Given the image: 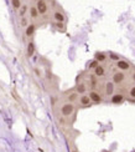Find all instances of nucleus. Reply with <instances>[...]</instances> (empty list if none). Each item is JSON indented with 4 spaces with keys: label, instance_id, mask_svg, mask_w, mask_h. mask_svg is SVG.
Wrapping results in <instances>:
<instances>
[{
    "label": "nucleus",
    "instance_id": "1",
    "mask_svg": "<svg viewBox=\"0 0 135 152\" xmlns=\"http://www.w3.org/2000/svg\"><path fill=\"white\" fill-rule=\"evenodd\" d=\"M73 111H75V106H73V104H71V102L64 104V105H62V107H61V113H62V116H64V117L71 116V115L73 113Z\"/></svg>",
    "mask_w": 135,
    "mask_h": 152
},
{
    "label": "nucleus",
    "instance_id": "2",
    "mask_svg": "<svg viewBox=\"0 0 135 152\" xmlns=\"http://www.w3.org/2000/svg\"><path fill=\"white\" fill-rule=\"evenodd\" d=\"M78 101H79V105L82 107H88V106H90V104H92V100H90L89 95H82Z\"/></svg>",
    "mask_w": 135,
    "mask_h": 152
},
{
    "label": "nucleus",
    "instance_id": "3",
    "mask_svg": "<svg viewBox=\"0 0 135 152\" xmlns=\"http://www.w3.org/2000/svg\"><path fill=\"white\" fill-rule=\"evenodd\" d=\"M36 8H37L40 14H46L47 13V5H46V3L44 0H39L36 3Z\"/></svg>",
    "mask_w": 135,
    "mask_h": 152
},
{
    "label": "nucleus",
    "instance_id": "4",
    "mask_svg": "<svg viewBox=\"0 0 135 152\" xmlns=\"http://www.w3.org/2000/svg\"><path fill=\"white\" fill-rule=\"evenodd\" d=\"M124 79H125V74L121 72V71H118L113 75V82L114 84H121L124 81Z\"/></svg>",
    "mask_w": 135,
    "mask_h": 152
},
{
    "label": "nucleus",
    "instance_id": "5",
    "mask_svg": "<svg viewBox=\"0 0 135 152\" xmlns=\"http://www.w3.org/2000/svg\"><path fill=\"white\" fill-rule=\"evenodd\" d=\"M117 66H118V69H119L120 71H126V70L130 69V64H129L128 61H125V60L117 61Z\"/></svg>",
    "mask_w": 135,
    "mask_h": 152
},
{
    "label": "nucleus",
    "instance_id": "6",
    "mask_svg": "<svg viewBox=\"0 0 135 152\" xmlns=\"http://www.w3.org/2000/svg\"><path fill=\"white\" fill-rule=\"evenodd\" d=\"M89 97H90V100H92V102H95V104L102 102V96L97 91H93V90H92V91L89 92Z\"/></svg>",
    "mask_w": 135,
    "mask_h": 152
},
{
    "label": "nucleus",
    "instance_id": "7",
    "mask_svg": "<svg viewBox=\"0 0 135 152\" xmlns=\"http://www.w3.org/2000/svg\"><path fill=\"white\" fill-rule=\"evenodd\" d=\"M114 82L113 81H108L107 84H105V93L108 95V96H110V95H113V92H114Z\"/></svg>",
    "mask_w": 135,
    "mask_h": 152
},
{
    "label": "nucleus",
    "instance_id": "8",
    "mask_svg": "<svg viewBox=\"0 0 135 152\" xmlns=\"http://www.w3.org/2000/svg\"><path fill=\"white\" fill-rule=\"evenodd\" d=\"M123 101H124V96L120 95V93H115V95H113L112 99H110V102H112V104H121Z\"/></svg>",
    "mask_w": 135,
    "mask_h": 152
},
{
    "label": "nucleus",
    "instance_id": "9",
    "mask_svg": "<svg viewBox=\"0 0 135 152\" xmlns=\"http://www.w3.org/2000/svg\"><path fill=\"white\" fill-rule=\"evenodd\" d=\"M105 74V70H104V67L103 66H98V67H95L94 69V75L97 76V77H102V76H104Z\"/></svg>",
    "mask_w": 135,
    "mask_h": 152
},
{
    "label": "nucleus",
    "instance_id": "10",
    "mask_svg": "<svg viewBox=\"0 0 135 152\" xmlns=\"http://www.w3.org/2000/svg\"><path fill=\"white\" fill-rule=\"evenodd\" d=\"M53 17L57 23H63L64 21V15L61 13V11H55L53 13Z\"/></svg>",
    "mask_w": 135,
    "mask_h": 152
},
{
    "label": "nucleus",
    "instance_id": "11",
    "mask_svg": "<svg viewBox=\"0 0 135 152\" xmlns=\"http://www.w3.org/2000/svg\"><path fill=\"white\" fill-rule=\"evenodd\" d=\"M86 90H87V87H86V85H84L83 82L78 84V85H77V87H76V92H78V93H82V95L86 92Z\"/></svg>",
    "mask_w": 135,
    "mask_h": 152
},
{
    "label": "nucleus",
    "instance_id": "12",
    "mask_svg": "<svg viewBox=\"0 0 135 152\" xmlns=\"http://www.w3.org/2000/svg\"><path fill=\"white\" fill-rule=\"evenodd\" d=\"M107 59V55L104 52H95V60L98 62H103Z\"/></svg>",
    "mask_w": 135,
    "mask_h": 152
},
{
    "label": "nucleus",
    "instance_id": "13",
    "mask_svg": "<svg viewBox=\"0 0 135 152\" xmlns=\"http://www.w3.org/2000/svg\"><path fill=\"white\" fill-rule=\"evenodd\" d=\"M35 54V45H33V43H29V45H27V56H32Z\"/></svg>",
    "mask_w": 135,
    "mask_h": 152
},
{
    "label": "nucleus",
    "instance_id": "14",
    "mask_svg": "<svg viewBox=\"0 0 135 152\" xmlns=\"http://www.w3.org/2000/svg\"><path fill=\"white\" fill-rule=\"evenodd\" d=\"M33 31H35V25H33V24H31V25H29V26L26 28L25 34H26V36H31V35L33 34Z\"/></svg>",
    "mask_w": 135,
    "mask_h": 152
},
{
    "label": "nucleus",
    "instance_id": "15",
    "mask_svg": "<svg viewBox=\"0 0 135 152\" xmlns=\"http://www.w3.org/2000/svg\"><path fill=\"white\" fill-rule=\"evenodd\" d=\"M39 10H37V8L36 6H31V9H30V15L31 17H37L39 16Z\"/></svg>",
    "mask_w": 135,
    "mask_h": 152
},
{
    "label": "nucleus",
    "instance_id": "16",
    "mask_svg": "<svg viewBox=\"0 0 135 152\" xmlns=\"http://www.w3.org/2000/svg\"><path fill=\"white\" fill-rule=\"evenodd\" d=\"M78 99V92H72L70 96H68V101L72 104V102H75L76 100Z\"/></svg>",
    "mask_w": 135,
    "mask_h": 152
},
{
    "label": "nucleus",
    "instance_id": "17",
    "mask_svg": "<svg viewBox=\"0 0 135 152\" xmlns=\"http://www.w3.org/2000/svg\"><path fill=\"white\" fill-rule=\"evenodd\" d=\"M11 4L15 9H20L21 8V1L20 0H11Z\"/></svg>",
    "mask_w": 135,
    "mask_h": 152
},
{
    "label": "nucleus",
    "instance_id": "18",
    "mask_svg": "<svg viewBox=\"0 0 135 152\" xmlns=\"http://www.w3.org/2000/svg\"><path fill=\"white\" fill-rule=\"evenodd\" d=\"M98 66H99V62L95 60V59L89 62V69H95V67H98Z\"/></svg>",
    "mask_w": 135,
    "mask_h": 152
},
{
    "label": "nucleus",
    "instance_id": "19",
    "mask_svg": "<svg viewBox=\"0 0 135 152\" xmlns=\"http://www.w3.org/2000/svg\"><path fill=\"white\" fill-rule=\"evenodd\" d=\"M26 11H27V6H26V5H22L21 9H20V15L24 16L25 14H26Z\"/></svg>",
    "mask_w": 135,
    "mask_h": 152
},
{
    "label": "nucleus",
    "instance_id": "20",
    "mask_svg": "<svg viewBox=\"0 0 135 152\" xmlns=\"http://www.w3.org/2000/svg\"><path fill=\"white\" fill-rule=\"evenodd\" d=\"M20 24H21V26H26V28L29 26V21H27V19H26V17H22Z\"/></svg>",
    "mask_w": 135,
    "mask_h": 152
},
{
    "label": "nucleus",
    "instance_id": "21",
    "mask_svg": "<svg viewBox=\"0 0 135 152\" xmlns=\"http://www.w3.org/2000/svg\"><path fill=\"white\" fill-rule=\"evenodd\" d=\"M129 95H130V97L135 99V86H133V87L130 89V91H129Z\"/></svg>",
    "mask_w": 135,
    "mask_h": 152
},
{
    "label": "nucleus",
    "instance_id": "22",
    "mask_svg": "<svg viewBox=\"0 0 135 152\" xmlns=\"http://www.w3.org/2000/svg\"><path fill=\"white\" fill-rule=\"evenodd\" d=\"M56 26H57V29H60V30H64L63 23H56Z\"/></svg>",
    "mask_w": 135,
    "mask_h": 152
},
{
    "label": "nucleus",
    "instance_id": "23",
    "mask_svg": "<svg viewBox=\"0 0 135 152\" xmlns=\"http://www.w3.org/2000/svg\"><path fill=\"white\" fill-rule=\"evenodd\" d=\"M110 59H113V60L119 61V56H118L117 54H113V52H110Z\"/></svg>",
    "mask_w": 135,
    "mask_h": 152
},
{
    "label": "nucleus",
    "instance_id": "24",
    "mask_svg": "<svg viewBox=\"0 0 135 152\" xmlns=\"http://www.w3.org/2000/svg\"><path fill=\"white\" fill-rule=\"evenodd\" d=\"M90 85H92V87H95V86H97V80H95L94 77L90 79Z\"/></svg>",
    "mask_w": 135,
    "mask_h": 152
},
{
    "label": "nucleus",
    "instance_id": "25",
    "mask_svg": "<svg viewBox=\"0 0 135 152\" xmlns=\"http://www.w3.org/2000/svg\"><path fill=\"white\" fill-rule=\"evenodd\" d=\"M35 72H36V75L39 76V77L41 76V72H40V70H39V69H35Z\"/></svg>",
    "mask_w": 135,
    "mask_h": 152
},
{
    "label": "nucleus",
    "instance_id": "26",
    "mask_svg": "<svg viewBox=\"0 0 135 152\" xmlns=\"http://www.w3.org/2000/svg\"><path fill=\"white\" fill-rule=\"evenodd\" d=\"M60 122H61V123H64V122H66V121H64L63 119H60Z\"/></svg>",
    "mask_w": 135,
    "mask_h": 152
},
{
    "label": "nucleus",
    "instance_id": "27",
    "mask_svg": "<svg viewBox=\"0 0 135 152\" xmlns=\"http://www.w3.org/2000/svg\"><path fill=\"white\" fill-rule=\"evenodd\" d=\"M133 80H134V81H135V72H134V74H133Z\"/></svg>",
    "mask_w": 135,
    "mask_h": 152
},
{
    "label": "nucleus",
    "instance_id": "28",
    "mask_svg": "<svg viewBox=\"0 0 135 152\" xmlns=\"http://www.w3.org/2000/svg\"><path fill=\"white\" fill-rule=\"evenodd\" d=\"M72 152H77V151H72Z\"/></svg>",
    "mask_w": 135,
    "mask_h": 152
}]
</instances>
